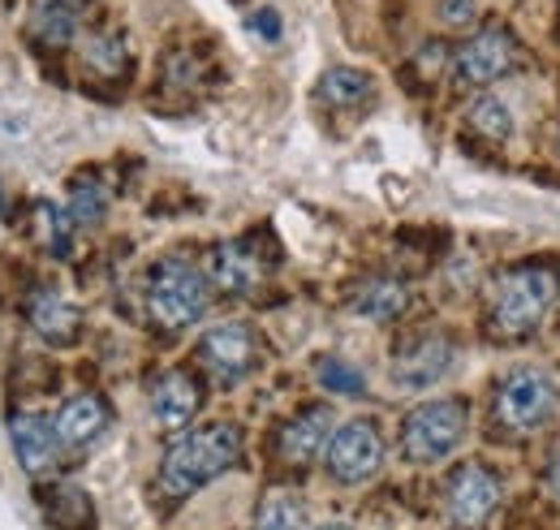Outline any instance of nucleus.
I'll list each match as a JSON object with an SVG mask.
<instances>
[{
    "label": "nucleus",
    "mask_w": 560,
    "mask_h": 530,
    "mask_svg": "<svg viewBox=\"0 0 560 530\" xmlns=\"http://www.w3.org/2000/svg\"><path fill=\"white\" fill-rule=\"evenodd\" d=\"M108 401L95 398V393H73L57 414H52V423H57V440H61V449H91L104 431H108Z\"/></svg>",
    "instance_id": "obj_15"
},
{
    "label": "nucleus",
    "mask_w": 560,
    "mask_h": 530,
    "mask_svg": "<svg viewBox=\"0 0 560 530\" xmlns=\"http://www.w3.org/2000/svg\"><path fill=\"white\" fill-rule=\"evenodd\" d=\"M203 410V384L195 380V371L173 367L151 384V418L160 431H182L195 423V414Z\"/></svg>",
    "instance_id": "obj_12"
},
{
    "label": "nucleus",
    "mask_w": 560,
    "mask_h": 530,
    "mask_svg": "<svg viewBox=\"0 0 560 530\" xmlns=\"http://www.w3.org/2000/svg\"><path fill=\"white\" fill-rule=\"evenodd\" d=\"M73 216V224L78 229H95L104 216H108V191L95 182V177H78L70 186V207H66Z\"/></svg>",
    "instance_id": "obj_23"
},
{
    "label": "nucleus",
    "mask_w": 560,
    "mask_h": 530,
    "mask_svg": "<svg viewBox=\"0 0 560 530\" xmlns=\"http://www.w3.org/2000/svg\"><path fill=\"white\" fill-rule=\"evenodd\" d=\"M548 487H552V496L560 500V440L552 445V462H548Z\"/></svg>",
    "instance_id": "obj_28"
},
{
    "label": "nucleus",
    "mask_w": 560,
    "mask_h": 530,
    "mask_svg": "<svg viewBox=\"0 0 560 530\" xmlns=\"http://www.w3.org/2000/svg\"><path fill=\"white\" fill-rule=\"evenodd\" d=\"M466 427H470V405L462 398L422 401L401 423V453L415 465L444 462L466 440Z\"/></svg>",
    "instance_id": "obj_4"
},
{
    "label": "nucleus",
    "mask_w": 560,
    "mask_h": 530,
    "mask_svg": "<svg viewBox=\"0 0 560 530\" xmlns=\"http://www.w3.org/2000/svg\"><path fill=\"white\" fill-rule=\"evenodd\" d=\"M26 324H31V332L39 341L66 349V345L78 341V332H82V311L73 307L70 298H61L57 289H35L31 302H26Z\"/></svg>",
    "instance_id": "obj_16"
},
{
    "label": "nucleus",
    "mask_w": 560,
    "mask_h": 530,
    "mask_svg": "<svg viewBox=\"0 0 560 530\" xmlns=\"http://www.w3.org/2000/svg\"><path fill=\"white\" fill-rule=\"evenodd\" d=\"M500 496H504V487H500V479L491 474L488 465H479V462L457 465V474L448 479V492H444L448 522L457 530L488 527V518L495 514Z\"/></svg>",
    "instance_id": "obj_9"
},
{
    "label": "nucleus",
    "mask_w": 560,
    "mask_h": 530,
    "mask_svg": "<svg viewBox=\"0 0 560 530\" xmlns=\"http://www.w3.org/2000/svg\"><path fill=\"white\" fill-rule=\"evenodd\" d=\"M9 440H13V453L26 474H44L52 470L61 458V440H57V423L48 414H35V410H22L9 418Z\"/></svg>",
    "instance_id": "obj_14"
},
{
    "label": "nucleus",
    "mask_w": 560,
    "mask_h": 530,
    "mask_svg": "<svg viewBox=\"0 0 560 530\" xmlns=\"http://www.w3.org/2000/svg\"><path fill=\"white\" fill-rule=\"evenodd\" d=\"M557 293L560 285L552 267L522 264L500 272L488 289V332L495 341H526L548 320Z\"/></svg>",
    "instance_id": "obj_2"
},
{
    "label": "nucleus",
    "mask_w": 560,
    "mask_h": 530,
    "mask_svg": "<svg viewBox=\"0 0 560 530\" xmlns=\"http://www.w3.org/2000/svg\"><path fill=\"white\" fill-rule=\"evenodd\" d=\"M255 530H311L306 527V505L293 496V492H268L255 509Z\"/></svg>",
    "instance_id": "obj_21"
},
{
    "label": "nucleus",
    "mask_w": 560,
    "mask_h": 530,
    "mask_svg": "<svg viewBox=\"0 0 560 530\" xmlns=\"http://www.w3.org/2000/svg\"><path fill=\"white\" fill-rule=\"evenodd\" d=\"M82 61L100 78H121L130 69V39L121 31H95L82 39Z\"/></svg>",
    "instance_id": "obj_19"
},
{
    "label": "nucleus",
    "mask_w": 560,
    "mask_h": 530,
    "mask_svg": "<svg viewBox=\"0 0 560 530\" xmlns=\"http://www.w3.org/2000/svg\"><path fill=\"white\" fill-rule=\"evenodd\" d=\"M315 376H319V384H324L328 393H341V398H362V389H366L362 371L350 367L346 358H324V362L315 367Z\"/></svg>",
    "instance_id": "obj_25"
},
{
    "label": "nucleus",
    "mask_w": 560,
    "mask_h": 530,
    "mask_svg": "<svg viewBox=\"0 0 560 530\" xmlns=\"http://www.w3.org/2000/svg\"><path fill=\"white\" fill-rule=\"evenodd\" d=\"M406 307H410V289H406V280H393V276L366 280L353 293V315H362L371 324H393L406 315Z\"/></svg>",
    "instance_id": "obj_18"
},
{
    "label": "nucleus",
    "mask_w": 560,
    "mask_h": 530,
    "mask_svg": "<svg viewBox=\"0 0 560 530\" xmlns=\"http://www.w3.org/2000/svg\"><path fill=\"white\" fill-rule=\"evenodd\" d=\"M466 126L475 134H483L488 142H504L509 134H513V113H509V104L504 100H495V95H479L470 108H466Z\"/></svg>",
    "instance_id": "obj_22"
},
{
    "label": "nucleus",
    "mask_w": 560,
    "mask_h": 530,
    "mask_svg": "<svg viewBox=\"0 0 560 530\" xmlns=\"http://www.w3.org/2000/svg\"><path fill=\"white\" fill-rule=\"evenodd\" d=\"M371 95V73L353 66H332L324 78H319V100L332 104V108H353Z\"/></svg>",
    "instance_id": "obj_20"
},
{
    "label": "nucleus",
    "mask_w": 560,
    "mask_h": 530,
    "mask_svg": "<svg viewBox=\"0 0 560 530\" xmlns=\"http://www.w3.org/2000/svg\"><path fill=\"white\" fill-rule=\"evenodd\" d=\"M552 414H557V389H552V380L544 371H530V367L504 376L500 389H495V401H491L495 431L513 436V440L535 436Z\"/></svg>",
    "instance_id": "obj_5"
},
{
    "label": "nucleus",
    "mask_w": 560,
    "mask_h": 530,
    "mask_svg": "<svg viewBox=\"0 0 560 530\" xmlns=\"http://www.w3.org/2000/svg\"><path fill=\"white\" fill-rule=\"evenodd\" d=\"M208 272L190 264V260H160L147 276V311L164 332H186L208 315L211 289Z\"/></svg>",
    "instance_id": "obj_3"
},
{
    "label": "nucleus",
    "mask_w": 560,
    "mask_h": 530,
    "mask_svg": "<svg viewBox=\"0 0 560 530\" xmlns=\"http://www.w3.org/2000/svg\"><path fill=\"white\" fill-rule=\"evenodd\" d=\"M250 31L264 39H280V13L277 9H255L250 13Z\"/></svg>",
    "instance_id": "obj_27"
},
{
    "label": "nucleus",
    "mask_w": 560,
    "mask_h": 530,
    "mask_svg": "<svg viewBox=\"0 0 560 530\" xmlns=\"http://www.w3.org/2000/svg\"><path fill=\"white\" fill-rule=\"evenodd\" d=\"M453 358H457V345L444 336V332H427V336H415V341H406L401 349H397V358H393V380L401 384V389H431V384H440L448 371H453Z\"/></svg>",
    "instance_id": "obj_11"
},
{
    "label": "nucleus",
    "mask_w": 560,
    "mask_h": 530,
    "mask_svg": "<svg viewBox=\"0 0 560 530\" xmlns=\"http://www.w3.org/2000/svg\"><path fill=\"white\" fill-rule=\"evenodd\" d=\"M242 458V431L233 423H211L199 431H186L168 445L164 462H160V492L168 500H186L199 487H208L211 479H220L229 465Z\"/></svg>",
    "instance_id": "obj_1"
},
{
    "label": "nucleus",
    "mask_w": 560,
    "mask_h": 530,
    "mask_svg": "<svg viewBox=\"0 0 560 530\" xmlns=\"http://www.w3.org/2000/svg\"><path fill=\"white\" fill-rule=\"evenodd\" d=\"M264 276H268V255L259 251V238H233V242L211 246L208 280L215 289H224L233 298H246L264 285Z\"/></svg>",
    "instance_id": "obj_10"
},
{
    "label": "nucleus",
    "mask_w": 560,
    "mask_h": 530,
    "mask_svg": "<svg viewBox=\"0 0 560 530\" xmlns=\"http://www.w3.org/2000/svg\"><path fill=\"white\" fill-rule=\"evenodd\" d=\"M259 354H264L259 332L250 329V324H237V320L208 329L203 332V341H199V349H195L199 367L208 371L220 389L242 384V380L259 367Z\"/></svg>",
    "instance_id": "obj_6"
},
{
    "label": "nucleus",
    "mask_w": 560,
    "mask_h": 530,
    "mask_svg": "<svg viewBox=\"0 0 560 530\" xmlns=\"http://www.w3.org/2000/svg\"><path fill=\"white\" fill-rule=\"evenodd\" d=\"M517 66H522V44L504 26H488V31L470 35L448 61L453 82H462V87H491Z\"/></svg>",
    "instance_id": "obj_7"
},
{
    "label": "nucleus",
    "mask_w": 560,
    "mask_h": 530,
    "mask_svg": "<svg viewBox=\"0 0 560 530\" xmlns=\"http://www.w3.org/2000/svg\"><path fill=\"white\" fill-rule=\"evenodd\" d=\"M78 26H82V0H35L31 9V39L44 44V48H66L78 39Z\"/></svg>",
    "instance_id": "obj_17"
},
{
    "label": "nucleus",
    "mask_w": 560,
    "mask_h": 530,
    "mask_svg": "<svg viewBox=\"0 0 560 530\" xmlns=\"http://www.w3.org/2000/svg\"><path fill=\"white\" fill-rule=\"evenodd\" d=\"M475 13H479L475 0H440V18H444L448 26H466V22H475Z\"/></svg>",
    "instance_id": "obj_26"
},
{
    "label": "nucleus",
    "mask_w": 560,
    "mask_h": 530,
    "mask_svg": "<svg viewBox=\"0 0 560 530\" xmlns=\"http://www.w3.org/2000/svg\"><path fill=\"white\" fill-rule=\"evenodd\" d=\"M35 216H39V229H44V242H48V251L57 255V260H66L70 255V238H73V216L70 211H61L57 203H39L35 207Z\"/></svg>",
    "instance_id": "obj_24"
},
{
    "label": "nucleus",
    "mask_w": 560,
    "mask_h": 530,
    "mask_svg": "<svg viewBox=\"0 0 560 530\" xmlns=\"http://www.w3.org/2000/svg\"><path fill=\"white\" fill-rule=\"evenodd\" d=\"M324 462H328V474H332L337 483H350V487L375 479L380 465H384V436H380V427H375L371 418H350V423H341V427L332 431V440H328Z\"/></svg>",
    "instance_id": "obj_8"
},
{
    "label": "nucleus",
    "mask_w": 560,
    "mask_h": 530,
    "mask_svg": "<svg viewBox=\"0 0 560 530\" xmlns=\"http://www.w3.org/2000/svg\"><path fill=\"white\" fill-rule=\"evenodd\" d=\"M319 530H350L346 522H328V527H319Z\"/></svg>",
    "instance_id": "obj_29"
},
{
    "label": "nucleus",
    "mask_w": 560,
    "mask_h": 530,
    "mask_svg": "<svg viewBox=\"0 0 560 530\" xmlns=\"http://www.w3.org/2000/svg\"><path fill=\"white\" fill-rule=\"evenodd\" d=\"M332 431H337L332 410L328 405H306L277 431V458L284 465H311L319 453H328Z\"/></svg>",
    "instance_id": "obj_13"
}]
</instances>
